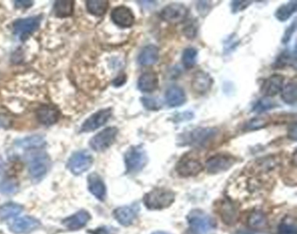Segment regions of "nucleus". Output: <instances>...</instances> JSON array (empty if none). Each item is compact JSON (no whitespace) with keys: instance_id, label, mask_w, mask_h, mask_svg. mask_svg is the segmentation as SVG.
<instances>
[{"instance_id":"f257e3e1","label":"nucleus","mask_w":297,"mask_h":234,"mask_svg":"<svg viewBox=\"0 0 297 234\" xmlns=\"http://www.w3.org/2000/svg\"><path fill=\"white\" fill-rule=\"evenodd\" d=\"M218 135L219 130L216 128H197L180 135L179 145L206 148L216 140Z\"/></svg>"},{"instance_id":"f03ea898","label":"nucleus","mask_w":297,"mask_h":234,"mask_svg":"<svg viewBox=\"0 0 297 234\" xmlns=\"http://www.w3.org/2000/svg\"><path fill=\"white\" fill-rule=\"evenodd\" d=\"M175 199V194L169 189L159 187L147 192L144 196L143 203L145 206L152 210H163L172 205Z\"/></svg>"},{"instance_id":"7ed1b4c3","label":"nucleus","mask_w":297,"mask_h":234,"mask_svg":"<svg viewBox=\"0 0 297 234\" xmlns=\"http://www.w3.org/2000/svg\"><path fill=\"white\" fill-rule=\"evenodd\" d=\"M187 222L189 234H211L216 228L214 219L199 209L193 210L187 215Z\"/></svg>"},{"instance_id":"20e7f679","label":"nucleus","mask_w":297,"mask_h":234,"mask_svg":"<svg viewBox=\"0 0 297 234\" xmlns=\"http://www.w3.org/2000/svg\"><path fill=\"white\" fill-rule=\"evenodd\" d=\"M124 160L127 172L129 174H135L146 167L148 163V157L141 146H132L125 153Z\"/></svg>"},{"instance_id":"39448f33","label":"nucleus","mask_w":297,"mask_h":234,"mask_svg":"<svg viewBox=\"0 0 297 234\" xmlns=\"http://www.w3.org/2000/svg\"><path fill=\"white\" fill-rule=\"evenodd\" d=\"M42 17L33 16L17 20L13 23V32L19 40L26 41L40 27Z\"/></svg>"},{"instance_id":"423d86ee","label":"nucleus","mask_w":297,"mask_h":234,"mask_svg":"<svg viewBox=\"0 0 297 234\" xmlns=\"http://www.w3.org/2000/svg\"><path fill=\"white\" fill-rule=\"evenodd\" d=\"M93 163V158L88 150H78L71 155L67 166L70 172L74 175H81L91 168Z\"/></svg>"},{"instance_id":"0eeeda50","label":"nucleus","mask_w":297,"mask_h":234,"mask_svg":"<svg viewBox=\"0 0 297 234\" xmlns=\"http://www.w3.org/2000/svg\"><path fill=\"white\" fill-rule=\"evenodd\" d=\"M118 133L119 129L116 127L106 128L90 140L89 145L94 151H104L114 144Z\"/></svg>"},{"instance_id":"6e6552de","label":"nucleus","mask_w":297,"mask_h":234,"mask_svg":"<svg viewBox=\"0 0 297 234\" xmlns=\"http://www.w3.org/2000/svg\"><path fill=\"white\" fill-rule=\"evenodd\" d=\"M235 157L228 153H219L210 157L206 161L207 171L210 174H218L227 172L235 165Z\"/></svg>"},{"instance_id":"1a4fd4ad","label":"nucleus","mask_w":297,"mask_h":234,"mask_svg":"<svg viewBox=\"0 0 297 234\" xmlns=\"http://www.w3.org/2000/svg\"><path fill=\"white\" fill-rule=\"evenodd\" d=\"M188 13L186 6L180 3H172L164 7L160 13V17L167 23L176 25L185 21L186 17L188 16Z\"/></svg>"},{"instance_id":"9d476101","label":"nucleus","mask_w":297,"mask_h":234,"mask_svg":"<svg viewBox=\"0 0 297 234\" xmlns=\"http://www.w3.org/2000/svg\"><path fill=\"white\" fill-rule=\"evenodd\" d=\"M50 159L46 153H38L29 162V173L34 181L41 180L48 172Z\"/></svg>"},{"instance_id":"9b49d317","label":"nucleus","mask_w":297,"mask_h":234,"mask_svg":"<svg viewBox=\"0 0 297 234\" xmlns=\"http://www.w3.org/2000/svg\"><path fill=\"white\" fill-rule=\"evenodd\" d=\"M113 115V109L111 108L103 109L92 114L90 117L86 119L80 128V132H91L100 129L104 126L108 120L111 118Z\"/></svg>"},{"instance_id":"f8f14e48","label":"nucleus","mask_w":297,"mask_h":234,"mask_svg":"<svg viewBox=\"0 0 297 234\" xmlns=\"http://www.w3.org/2000/svg\"><path fill=\"white\" fill-rule=\"evenodd\" d=\"M175 170L178 175L182 178H193L203 171L202 163L192 158H182L177 163Z\"/></svg>"},{"instance_id":"ddd939ff","label":"nucleus","mask_w":297,"mask_h":234,"mask_svg":"<svg viewBox=\"0 0 297 234\" xmlns=\"http://www.w3.org/2000/svg\"><path fill=\"white\" fill-rule=\"evenodd\" d=\"M140 212V205L138 203L117 208L114 211V217L123 226L133 224Z\"/></svg>"},{"instance_id":"4468645a","label":"nucleus","mask_w":297,"mask_h":234,"mask_svg":"<svg viewBox=\"0 0 297 234\" xmlns=\"http://www.w3.org/2000/svg\"><path fill=\"white\" fill-rule=\"evenodd\" d=\"M112 21L121 28H129L135 22V17L130 8L120 6L115 7L111 13Z\"/></svg>"},{"instance_id":"2eb2a0df","label":"nucleus","mask_w":297,"mask_h":234,"mask_svg":"<svg viewBox=\"0 0 297 234\" xmlns=\"http://www.w3.org/2000/svg\"><path fill=\"white\" fill-rule=\"evenodd\" d=\"M40 226V222L37 218L24 216L11 222L9 228L13 233H29Z\"/></svg>"},{"instance_id":"dca6fc26","label":"nucleus","mask_w":297,"mask_h":234,"mask_svg":"<svg viewBox=\"0 0 297 234\" xmlns=\"http://www.w3.org/2000/svg\"><path fill=\"white\" fill-rule=\"evenodd\" d=\"M214 84V80L209 73L204 71H197L192 77L191 87L193 92L198 95H205L209 92Z\"/></svg>"},{"instance_id":"f3484780","label":"nucleus","mask_w":297,"mask_h":234,"mask_svg":"<svg viewBox=\"0 0 297 234\" xmlns=\"http://www.w3.org/2000/svg\"><path fill=\"white\" fill-rule=\"evenodd\" d=\"M219 215L224 224L234 225L239 219L238 207L230 200H223L219 205Z\"/></svg>"},{"instance_id":"a211bd4d","label":"nucleus","mask_w":297,"mask_h":234,"mask_svg":"<svg viewBox=\"0 0 297 234\" xmlns=\"http://www.w3.org/2000/svg\"><path fill=\"white\" fill-rule=\"evenodd\" d=\"M285 77L281 74H273L266 80L262 86L261 92L265 97H273L281 92L284 87Z\"/></svg>"},{"instance_id":"6ab92c4d","label":"nucleus","mask_w":297,"mask_h":234,"mask_svg":"<svg viewBox=\"0 0 297 234\" xmlns=\"http://www.w3.org/2000/svg\"><path fill=\"white\" fill-rule=\"evenodd\" d=\"M91 219V215L85 210L76 212L74 214L65 218L62 221V224L71 231H76L84 227Z\"/></svg>"},{"instance_id":"aec40b11","label":"nucleus","mask_w":297,"mask_h":234,"mask_svg":"<svg viewBox=\"0 0 297 234\" xmlns=\"http://www.w3.org/2000/svg\"><path fill=\"white\" fill-rule=\"evenodd\" d=\"M87 184L91 194L98 200L104 201L107 197V187L102 177L95 172L91 173L87 178Z\"/></svg>"},{"instance_id":"412c9836","label":"nucleus","mask_w":297,"mask_h":234,"mask_svg":"<svg viewBox=\"0 0 297 234\" xmlns=\"http://www.w3.org/2000/svg\"><path fill=\"white\" fill-rule=\"evenodd\" d=\"M37 119L41 124L51 126L59 121L60 113L51 106H43L37 110Z\"/></svg>"},{"instance_id":"4be33fe9","label":"nucleus","mask_w":297,"mask_h":234,"mask_svg":"<svg viewBox=\"0 0 297 234\" xmlns=\"http://www.w3.org/2000/svg\"><path fill=\"white\" fill-rule=\"evenodd\" d=\"M160 52L159 48L154 45H147L138 56V63L142 66H153L159 60Z\"/></svg>"},{"instance_id":"5701e85b","label":"nucleus","mask_w":297,"mask_h":234,"mask_svg":"<svg viewBox=\"0 0 297 234\" xmlns=\"http://www.w3.org/2000/svg\"><path fill=\"white\" fill-rule=\"evenodd\" d=\"M165 98H166V103L167 105L171 108H177L186 103V93L180 87H170L166 92Z\"/></svg>"},{"instance_id":"b1692460","label":"nucleus","mask_w":297,"mask_h":234,"mask_svg":"<svg viewBox=\"0 0 297 234\" xmlns=\"http://www.w3.org/2000/svg\"><path fill=\"white\" fill-rule=\"evenodd\" d=\"M159 88V77L157 73H144L138 80V89L142 93H153Z\"/></svg>"},{"instance_id":"393cba45","label":"nucleus","mask_w":297,"mask_h":234,"mask_svg":"<svg viewBox=\"0 0 297 234\" xmlns=\"http://www.w3.org/2000/svg\"><path fill=\"white\" fill-rule=\"evenodd\" d=\"M74 2L70 0H59L56 1L53 6V13L58 18L70 17L73 13Z\"/></svg>"},{"instance_id":"a878e982","label":"nucleus","mask_w":297,"mask_h":234,"mask_svg":"<svg viewBox=\"0 0 297 234\" xmlns=\"http://www.w3.org/2000/svg\"><path fill=\"white\" fill-rule=\"evenodd\" d=\"M22 205L16 203H7L0 206V221L7 220L20 215L23 211Z\"/></svg>"},{"instance_id":"bb28decb","label":"nucleus","mask_w":297,"mask_h":234,"mask_svg":"<svg viewBox=\"0 0 297 234\" xmlns=\"http://www.w3.org/2000/svg\"><path fill=\"white\" fill-rule=\"evenodd\" d=\"M46 144V140L41 135H34L17 140L16 145L22 148H41Z\"/></svg>"},{"instance_id":"cd10ccee","label":"nucleus","mask_w":297,"mask_h":234,"mask_svg":"<svg viewBox=\"0 0 297 234\" xmlns=\"http://www.w3.org/2000/svg\"><path fill=\"white\" fill-rule=\"evenodd\" d=\"M85 5L89 14L93 16L102 17L107 13L109 2L106 0H88Z\"/></svg>"},{"instance_id":"c85d7f7f","label":"nucleus","mask_w":297,"mask_h":234,"mask_svg":"<svg viewBox=\"0 0 297 234\" xmlns=\"http://www.w3.org/2000/svg\"><path fill=\"white\" fill-rule=\"evenodd\" d=\"M281 99L286 104L294 105L297 100V87L295 82H291L281 89Z\"/></svg>"},{"instance_id":"c756f323","label":"nucleus","mask_w":297,"mask_h":234,"mask_svg":"<svg viewBox=\"0 0 297 234\" xmlns=\"http://www.w3.org/2000/svg\"><path fill=\"white\" fill-rule=\"evenodd\" d=\"M296 1H291L286 5H282L275 12V18L281 22H285L296 12Z\"/></svg>"},{"instance_id":"7c9ffc66","label":"nucleus","mask_w":297,"mask_h":234,"mask_svg":"<svg viewBox=\"0 0 297 234\" xmlns=\"http://www.w3.org/2000/svg\"><path fill=\"white\" fill-rule=\"evenodd\" d=\"M248 224L253 229L261 230V229L267 227L268 218L266 217V215L262 213L261 211H254L248 217Z\"/></svg>"},{"instance_id":"2f4dec72","label":"nucleus","mask_w":297,"mask_h":234,"mask_svg":"<svg viewBox=\"0 0 297 234\" xmlns=\"http://www.w3.org/2000/svg\"><path fill=\"white\" fill-rule=\"evenodd\" d=\"M198 58V51L193 47H187L184 50L182 53L183 66L186 67V69L193 68L195 66Z\"/></svg>"},{"instance_id":"473e14b6","label":"nucleus","mask_w":297,"mask_h":234,"mask_svg":"<svg viewBox=\"0 0 297 234\" xmlns=\"http://www.w3.org/2000/svg\"><path fill=\"white\" fill-rule=\"evenodd\" d=\"M276 106L277 104L274 103L273 100L270 99V97H263L255 103V106L253 107V111L260 114L274 109Z\"/></svg>"},{"instance_id":"72a5a7b5","label":"nucleus","mask_w":297,"mask_h":234,"mask_svg":"<svg viewBox=\"0 0 297 234\" xmlns=\"http://www.w3.org/2000/svg\"><path fill=\"white\" fill-rule=\"evenodd\" d=\"M268 124V120L264 117H255V118L249 120L246 123L244 129L247 131H253V130L263 129L265 127H267Z\"/></svg>"},{"instance_id":"f704fd0d","label":"nucleus","mask_w":297,"mask_h":234,"mask_svg":"<svg viewBox=\"0 0 297 234\" xmlns=\"http://www.w3.org/2000/svg\"><path fill=\"white\" fill-rule=\"evenodd\" d=\"M295 59V56H292L291 53L288 51H284L277 57V59L275 60V63L274 64V68H283L287 65H289L292 62V60Z\"/></svg>"},{"instance_id":"c9c22d12","label":"nucleus","mask_w":297,"mask_h":234,"mask_svg":"<svg viewBox=\"0 0 297 234\" xmlns=\"http://www.w3.org/2000/svg\"><path fill=\"white\" fill-rule=\"evenodd\" d=\"M141 103L143 104L145 109L147 110H152V111H155V110H159L161 108V103L159 99L154 98V97H141Z\"/></svg>"},{"instance_id":"e433bc0d","label":"nucleus","mask_w":297,"mask_h":234,"mask_svg":"<svg viewBox=\"0 0 297 234\" xmlns=\"http://www.w3.org/2000/svg\"><path fill=\"white\" fill-rule=\"evenodd\" d=\"M18 191V185L13 179H7L0 184V192L3 194L11 195Z\"/></svg>"},{"instance_id":"4c0bfd02","label":"nucleus","mask_w":297,"mask_h":234,"mask_svg":"<svg viewBox=\"0 0 297 234\" xmlns=\"http://www.w3.org/2000/svg\"><path fill=\"white\" fill-rule=\"evenodd\" d=\"M278 231L280 234H296V224L293 221H282Z\"/></svg>"},{"instance_id":"58836bf2","label":"nucleus","mask_w":297,"mask_h":234,"mask_svg":"<svg viewBox=\"0 0 297 234\" xmlns=\"http://www.w3.org/2000/svg\"><path fill=\"white\" fill-rule=\"evenodd\" d=\"M252 1H232L231 9L233 14H237L239 12L245 10L247 7L251 5Z\"/></svg>"},{"instance_id":"ea45409f","label":"nucleus","mask_w":297,"mask_h":234,"mask_svg":"<svg viewBox=\"0 0 297 234\" xmlns=\"http://www.w3.org/2000/svg\"><path fill=\"white\" fill-rule=\"evenodd\" d=\"M117 231L116 228L104 225V226L96 228L94 230H90L88 232H90V234H117Z\"/></svg>"},{"instance_id":"a19ab883","label":"nucleus","mask_w":297,"mask_h":234,"mask_svg":"<svg viewBox=\"0 0 297 234\" xmlns=\"http://www.w3.org/2000/svg\"><path fill=\"white\" fill-rule=\"evenodd\" d=\"M295 29H296V23L294 20V22L291 24L290 27H288V28L285 31L284 35L282 37V40H281L282 43L287 44L290 41L291 37L293 35Z\"/></svg>"},{"instance_id":"79ce46f5","label":"nucleus","mask_w":297,"mask_h":234,"mask_svg":"<svg viewBox=\"0 0 297 234\" xmlns=\"http://www.w3.org/2000/svg\"><path fill=\"white\" fill-rule=\"evenodd\" d=\"M184 34L186 35L188 39H194V37L197 34V27L196 25L193 23H190L189 25H187L185 28H184Z\"/></svg>"},{"instance_id":"37998d69","label":"nucleus","mask_w":297,"mask_h":234,"mask_svg":"<svg viewBox=\"0 0 297 234\" xmlns=\"http://www.w3.org/2000/svg\"><path fill=\"white\" fill-rule=\"evenodd\" d=\"M192 118H193V113L186 111V112L178 114L177 116H174L173 121L175 122H184V121H188V120H191Z\"/></svg>"},{"instance_id":"c03bdc74","label":"nucleus","mask_w":297,"mask_h":234,"mask_svg":"<svg viewBox=\"0 0 297 234\" xmlns=\"http://www.w3.org/2000/svg\"><path fill=\"white\" fill-rule=\"evenodd\" d=\"M296 128V122H294L291 123L289 127H288V129H287V136H288V138L292 140V141H294V142L296 141L297 138Z\"/></svg>"},{"instance_id":"a18cd8bd","label":"nucleus","mask_w":297,"mask_h":234,"mask_svg":"<svg viewBox=\"0 0 297 234\" xmlns=\"http://www.w3.org/2000/svg\"><path fill=\"white\" fill-rule=\"evenodd\" d=\"M126 83H127V75L123 73V74L118 76L114 80L113 85L116 87V88H120V87L123 86Z\"/></svg>"},{"instance_id":"49530a36","label":"nucleus","mask_w":297,"mask_h":234,"mask_svg":"<svg viewBox=\"0 0 297 234\" xmlns=\"http://www.w3.org/2000/svg\"><path fill=\"white\" fill-rule=\"evenodd\" d=\"M210 2H207V1H201L197 4V8L201 14H203V12H205L207 14L206 10H210Z\"/></svg>"},{"instance_id":"de8ad7c7","label":"nucleus","mask_w":297,"mask_h":234,"mask_svg":"<svg viewBox=\"0 0 297 234\" xmlns=\"http://www.w3.org/2000/svg\"><path fill=\"white\" fill-rule=\"evenodd\" d=\"M33 5V1H15V7L17 8H28Z\"/></svg>"},{"instance_id":"09e8293b","label":"nucleus","mask_w":297,"mask_h":234,"mask_svg":"<svg viewBox=\"0 0 297 234\" xmlns=\"http://www.w3.org/2000/svg\"><path fill=\"white\" fill-rule=\"evenodd\" d=\"M4 173V164L3 162L0 161V176L3 175Z\"/></svg>"},{"instance_id":"8fccbe9b","label":"nucleus","mask_w":297,"mask_h":234,"mask_svg":"<svg viewBox=\"0 0 297 234\" xmlns=\"http://www.w3.org/2000/svg\"><path fill=\"white\" fill-rule=\"evenodd\" d=\"M153 234H171L169 232H166V231H155Z\"/></svg>"}]
</instances>
